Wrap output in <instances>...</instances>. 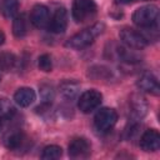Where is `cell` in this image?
<instances>
[{
    "mask_svg": "<svg viewBox=\"0 0 160 160\" xmlns=\"http://www.w3.org/2000/svg\"><path fill=\"white\" fill-rule=\"evenodd\" d=\"M138 1H148V0H115V4L126 5V4H132V2H138Z\"/></svg>",
    "mask_w": 160,
    "mask_h": 160,
    "instance_id": "cell-23",
    "label": "cell"
},
{
    "mask_svg": "<svg viewBox=\"0 0 160 160\" xmlns=\"http://www.w3.org/2000/svg\"><path fill=\"white\" fill-rule=\"evenodd\" d=\"M15 55L9 51L0 52V70L1 71H10L15 65Z\"/></svg>",
    "mask_w": 160,
    "mask_h": 160,
    "instance_id": "cell-18",
    "label": "cell"
},
{
    "mask_svg": "<svg viewBox=\"0 0 160 160\" xmlns=\"http://www.w3.org/2000/svg\"><path fill=\"white\" fill-rule=\"evenodd\" d=\"M16 112L15 106L8 99H0V118L10 119Z\"/></svg>",
    "mask_w": 160,
    "mask_h": 160,
    "instance_id": "cell-20",
    "label": "cell"
},
{
    "mask_svg": "<svg viewBox=\"0 0 160 160\" xmlns=\"http://www.w3.org/2000/svg\"><path fill=\"white\" fill-rule=\"evenodd\" d=\"M104 24L102 22H98V24H94L92 26L88 28V29H84L82 31L72 35L68 41H66V48H70V49H74V50H80V49H84L86 46H89L90 44L94 42V40L104 31Z\"/></svg>",
    "mask_w": 160,
    "mask_h": 160,
    "instance_id": "cell-1",
    "label": "cell"
},
{
    "mask_svg": "<svg viewBox=\"0 0 160 160\" xmlns=\"http://www.w3.org/2000/svg\"><path fill=\"white\" fill-rule=\"evenodd\" d=\"M40 94H41V98H42L44 102H51L54 100V96H55V91H54L52 85L42 84L40 86Z\"/></svg>",
    "mask_w": 160,
    "mask_h": 160,
    "instance_id": "cell-21",
    "label": "cell"
},
{
    "mask_svg": "<svg viewBox=\"0 0 160 160\" xmlns=\"http://www.w3.org/2000/svg\"><path fill=\"white\" fill-rule=\"evenodd\" d=\"M30 20H31L32 25L39 28V29L46 28L49 24V20H50L49 9L45 5H35L31 10Z\"/></svg>",
    "mask_w": 160,
    "mask_h": 160,
    "instance_id": "cell-9",
    "label": "cell"
},
{
    "mask_svg": "<svg viewBox=\"0 0 160 160\" xmlns=\"http://www.w3.org/2000/svg\"><path fill=\"white\" fill-rule=\"evenodd\" d=\"M1 126H2V122H1V118H0V130H1Z\"/></svg>",
    "mask_w": 160,
    "mask_h": 160,
    "instance_id": "cell-25",
    "label": "cell"
},
{
    "mask_svg": "<svg viewBox=\"0 0 160 160\" xmlns=\"http://www.w3.org/2000/svg\"><path fill=\"white\" fill-rule=\"evenodd\" d=\"M24 141V135L21 131H18V130H12V131H9L5 136H4V144L8 149H11V150H15V149H19L21 146Z\"/></svg>",
    "mask_w": 160,
    "mask_h": 160,
    "instance_id": "cell-15",
    "label": "cell"
},
{
    "mask_svg": "<svg viewBox=\"0 0 160 160\" xmlns=\"http://www.w3.org/2000/svg\"><path fill=\"white\" fill-rule=\"evenodd\" d=\"M159 19V9L156 5H146L136 9L132 14V21L140 28L155 26Z\"/></svg>",
    "mask_w": 160,
    "mask_h": 160,
    "instance_id": "cell-2",
    "label": "cell"
},
{
    "mask_svg": "<svg viewBox=\"0 0 160 160\" xmlns=\"http://www.w3.org/2000/svg\"><path fill=\"white\" fill-rule=\"evenodd\" d=\"M35 98H36L35 91L31 88H20L14 94L15 102L21 108H26V106L31 105L35 101Z\"/></svg>",
    "mask_w": 160,
    "mask_h": 160,
    "instance_id": "cell-12",
    "label": "cell"
},
{
    "mask_svg": "<svg viewBox=\"0 0 160 160\" xmlns=\"http://www.w3.org/2000/svg\"><path fill=\"white\" fill-rule=\"evenodd\" d=\"M12 32L16 38H24L28 34V20L25 15H19L12 21Z\"/></svg>",
    "mask_w": 160,
    "mask_h": 160,
    "instance_id": "cell-17",
    "label": "cell"
},
{
    "mask_svg": "<svg viewBox=\"0 0 160 160\" xmlns=\"http://www.w3.org/2000/svg\"><path fill=\"white\" fill-rule=\"evenodd\" d=\"M98 6L94 0H74L72 4V19L76 22H84L94 18Z\"/></svg>",
    "mask_w": 160,
    "mask_h": 160,
    "instance_id": "cell-3",
    "label": "cell"
},
{
    "mask_svg": "<svg viewBox=\"0 0 160 160\" xmlns=\"http://www.w3.org/2000/svg\"><path fill=\"white\" fill-rule=\"evenodd\" d=\"M59 91L64 99L74 100L79 95L80 85H79V82H76L74 80H64L59 86Z\"/></svg>",
    "mask_w": 160,
    "mask_h": 160,
    "instance_id": "cell-13",
    "label": "cell"
},
{
    "mask_svg": "<svg viewBox=\"0 0 160 160\" xmlns=\"http://www.w3.org/2000/svg\"><path fill=\"white\" fill-rule=\"evenodd\" d=\"M38 66L41 71H45V72H49L51 71L52 69V60H51V56L48 55V54H44L39 58V61H38Z\"/></svg>",
    "mask_w": 160,
    "mask_h": 160,
    "instance_id": "cell-22",
    "label": "cell"
},
{
    "mask_svg": "<svg viewBox=\"0 0 160 160\" xmlns=\"http://www.w3.org/2000/svg\"><path fill=\"white\" fill-rule=\"evenodd\" d=\"M120 39L130 49L141 50L148 45V40L142 36V34L129 28H125L120 31Z\"/></svg>",
    "mask_w": 160,
    "mask_h": 160,
    "instance_id": "cell-6",
    "label": "cell"
},
{
    "mask_svg": "<svg viewBox=\"0 0 160 160\" xmlns=\"http://www.w3.org/2000/svg\"><path fill=\"white\" fill-rule=\"evenodd\" d=\"M131 111L136 118H142L148 112V102L140 94H132L130 98Z\"/></svg>",
    "mask_w": 160,
    "mask_h": 160,
    "instance_id": "cell-14",
    "label": "cell"
},
{
    "mask_svg": "<svg viewBox=\"0 0 160 160\" xmlns=\"http://www.w3.org/2000/svg\"><path fill=\"white\" fill-rule=\"evenodd\" d=\"M136 85L141 91L151 94V95H159V92H160V86H159L158 79L151 74L141 75L138 80Z\"/></svg>",
    "mask_w": 160,
    "mask_h": 160,
    "instance_id": "cell-11",
    "label": "cell"
},
{
    "mask_svg": "<svg viewBox=\"0 0 160 160\" xmlns=\"http://www.w3.org/2000/svg\"><path fill=\"white\" fill-rule=\"evenodd\" d=\"M66 26H68V12L64 8H58L54 15L50 18L48 28L51 32L60 34L66 30Z\"/></svg>",
    "mask_w": 160,
    "mask_h": 160,
    "instance_id": "cell-7",
    "label": "cell"
},
{
    "mask_svg": "<svg viewBox=\"0 0 160 160\" xmlns=\"http://www.w3.org/2000/svg\"><path fill=\"white\" fill-rule=\"evenodd\" d=\"M90 142L84 138L74 139L69 145V156L72 159H85L90 154Z\"/></svg>",
    "mask_w": 160,
    "mask_h": 160,
    "instance_id": "cell-8",
    "label": "cell"
},
{
    "mask_svg": "<svg viewBox=\"0 0 160 160\" xmlns=\"http://www.w3.org/2000/svg\"><path fill=\"white\" fill-rule=\"evenodd\" d=\"M4 41H5V34L0 30V45H2V44H4Z\"/></svg>",
    "mask_w": 160,
    "mask_h": 160,
    "instance_id": "cell-24",
    "label": "cell"
},
{
    "mask_svg": "<svg viewBox=\"0 0 160 160\" xmlns=\"http://www.w3.org/2000/svg\"><path fill=\"white\" fill-rule=\"evenodd\" d=\"M101 100H102L101 92H99L98 90H86L80 95L78 106L82 112L88 114L95 110L101 104Z\"/></svg>",
    "mask_w": 160,
    "mask_h": 160,
    "instance_id": "cell-5",
    "label": "cell"
},
{
    "mask_svg": "<svg viewBox=\"0 0 160 160\" xmlns=\"http://www.w3.org/2000/svg\"><path fill=\"white\" fill-rule=\"evenodd\" d=\"M19 10V0H1L0 2V12L4 18L10 19L16 15Z\"/></svg>",
    "mask_w": 160,
    "mask_h": 160,
    "instance_id": "cell-16",
    "label": "cell"
},
{
    "mask_svg": "<svg viewBox=\"0 0 160 160\" xmlns=\"http://www.w3.org/2000/svg\"><path fill=\"white\" fill-rule=\"evenodd\" d=\"M160 146V135L156 130H146L140 138V148L144 151H156Z\"/></svg>",
    "mask_w": 160,
    "mask_h": 160,
    "instance_id": "cell-10",
    "label": "cell"
},
{
    "mask_svg": "<svg viewBox=\"0 0 160 160\" xmlns=\"http://www.w3.org/2000/svg\"><path fill=\"white\" fill-rule=\"evenodd\" d=\"M62 154V149L58 145H49L41 152V159L44 160H55L59 159Z\"/></svg>",
    "mask_w": 160,
    "mask_h": 160,
    "instance_id": "cell-19",
    "label": "cell"
},
{
    "mask_svg": "<svg viewBox=\"0 0 160 160\" xmlns=\"http://www.w3.org/2000/svg\"><path fill=\"white\" fill-rule=\"evenodd\" d=\"M116 121H118V114L114 109H110V108L100 109L94 118V125L96 130L100 132L110 131L115 126Z\"/></svg>",
    "mask_w": 160,
    "mask_h": 160,
    "instance_id": "cell-4",
    "label": "cell"
}]
</instances>
